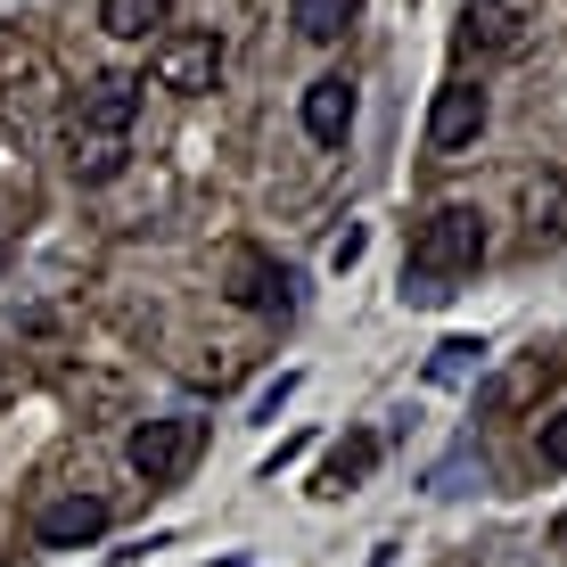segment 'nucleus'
<instances>
[{
    "label": "nucleus",
    "instance_id": "3",
    "mask_svg": "<svg viewBox=\"0 0 567 567\" xmlns=\"http://www.w3.org/2000/svg\"><path fill=\"white\" fill-rule=\"evenodd\" d=\"M156 91H173V100H206L214 83H223V33L214 25H189V33H156V58H148Z\"/></svg>",
    "mask_w": 567,
    "mask_h": 567
},
{
    "label": "nucleus",
    "instance_id": "15",
    "mask_svg": "<svg viewBox=\"0 0 567 567\" xmlns=\"http://www.w3.org/2000/svg\"><path fill=\"white\" fill-rule=\"evenodd\" d=\"M535 461H543V468H551V477H559V468H567V403H559V412H551V420H543V436H535Z\"/></svg>",
    "mask_w": 567,
    "mask_h": 567
},
{
    "label": "nucleus",
    "instance_id": "5",
    "mask_svg": "<svg viewBox=\"0 0 567 567\" xmlns=\"http://www.w3.org/2000/svg\"><path fill=\"white\" fill-rule=\"evenodd\" d=\"M543 33V0H461V42L477 58H518Z\"/></svg>",
    "mask_w": 567,
    "mask_h": 567
},
{
    "label": "nucleus",
    "instance_id": "2",
    "mask_svg": "<svg viewBox=\"0 0 567 567\" xmlns=\"http://www.w3.org/2000/svg\"><path fill=\"white\" fill-rule=\"evenodd\" d=\"M477 264H485V214H477V206H436V214L412 230V264H403V271L453 288L461 271H477Z\"/></svg>",
    "mask_w": 567,
    "mask_h": 567
},
{
    "label": "nucleus",
    "instance_id": "13",
    "mask_svg": "<svg viewBox=\"0 0 567 567\" xmlns=\"http://www.w3.org/2000/svg\"><path fill=\"white\" fill-rule=\"evenodd\" d=\"M485 370V346L477 338H444L436 354H427V386H468Z\"/></svg>",
    "mask_w": 567,
    "mask_h": 567
},
{
    "label": "nucleus",
    "instance_id": "1",
    "mask_svg": "<svg viewBox=\"0 0 567 567\" xmlns=\"http://www.w3.org/2000/svg\"><path fill=\"white\" fill-rule=\"evenodd\" d=\"M132 115H141V83H124V74H107V83L83 91V107L66 115V173L74 182H115L132 156Z\"/></svg>",
    "mask_w": 567,
    "mask_h": 567
},
{
    "label": "nucleus",
    "instance_id": "4",
    "mask_svg": "<svg viewBox=\"0 0 567 567\" xmlns=\"http://www.w3.org/2000/svg\"><path fill=\"white\" fill-rule=\"evenodd\" d=\"M206 453V420H189V412H173V420H141L132 427V444H124V461L141 468L148 485H173V477H189Z\"/></svg>",
    "mask_w": 567,
    "mask_h": 567
},
{
    "label": "nucleus",
    "instance_id": "17",
    "mask_svg": "<svg viewBox=\"0 0 567 567\" xmlns=\"http://www.w3.org/2000/svg\"><path fill=\"white\" fill-rule=\"evenodd\" d=\"M329 264H338V271H346V264H362V230H354V223L338 230V247H329Z\"/></svg>",
    "mask_w": 567,
    "mask_h": 567
},
{
    "label": "nucleus",
    "instance_id": "7",
    "mask_svg": "<svg viewBox=\"0 0 567 567\" xmlns=\"http://www.w3.org/2000/svg\"><path fill=\"white\" fill-rule=\"evenodd\" d=\"M288 288H297V280H288L264 247H230V297H239L247 312H288V305H297Z\"/></svg>",
    "mask_w": 567,
    "mask_h": 567
},
{
    "label": "nucleus",
    "instance_id": "14",
    "mask_svg": "<svg viewBox=\"0 0 567 567\" xmlns=\"http://www.w3.org/2000/svg\"><path fill=\"white\" fill-rule=\"evenodd\" d=\"M297 33L305 42H346V25H354V0H297Z\"/></svg>",
    "mask_w": 567,
    "mask_h": 567
},
{
    "label": "nucleus",
    "instance_id": "16",
    "mask_svg": "<svg viewBox=\"0 0 567 567\" xmlns=\"http://www.w3.org/2000/svg\"><path fill=\"white\" fill-rule=\"evenodd\" d=\"M288 395H297V379H271L264 395H256V420H280V403H288Z\"/></svg>",
    "mask_w": 567,
    "mask_h": 567
},
{
    "label": "nucleus",
    "instance_id": "6",
    "mask_svg": "<svg viewBox=\"0 0 567 567\" xmlns=\"http://www.w3.org/2000/svg\"><path fill=\"white\" fill-rule=\"evenodd\" d=\"M33 535H42L50 551H83V543L107 535V502L100 494H58V502L33 511Z\"/></svg>",
    "mask_w": 567,
    "mask_h": 567
},
{
    "label": "nucleus",
    "instance_id": "18",
    "mask_svg": "<svg viewBox=\"0 0 567 567\" xmlns=\"http://www.w3.org/2000/svg\"><path fill=\"white\" fill-rule=\"evenodd\" d=\"M370 567H395V551H370Z\"/></svg>",
    "mask_w": 567,
    "mask_h": 567
},
{
    "label": "nucleus",
    "instance_id": "20",
    "mask_svg": "<svg viewBox=\"0 0 567 567\" xmlns=\"http://www.w3.org/2000/svg\"><path fill=\"white\" fill-rule=\"evenodd\" d=\"M0 386H9V362H0Z\"/></svg>",
    "mask_w": 567,
    "mask_h": 567
},
{
    "label": "nucleus",
    "instance_id": "9",
    "mask_svg": "<svg viewBox=\"0 0 567 567\" xmlns=\"http://www.w3.org/2000/svg\"><path fill=\"white\" fill-rule=\"evenodd\" d=\"M305 132L321 148H346V132H354V83H346V74H321V83L305 91Z\"/></svg>",
    "mask_w": 567,
    "mask_h": 567
},
{
    "label": "nucleus",
    "instance_id": "8",
    "mask_svg": "<svg viewBox=\"0 0 567 567\" xmlns=\"http://www.w3.org/2000/svg\"><path fill=\"white\" fill-rule=\"evenodd\" d=\"M477 132H485V91L477 83H444L436 91V115H427V148L453 156V148L477 141Z\"/></svg>",
    "mask_w": 567,
    "mask_h": 567
},
{
    "label": "nucleus",
    "instance_id": "12",
    "mask_svg": "<svg viewBox=\"0 0 567 567\" xmlns=\"http://www.w3.org/2000/svg\"><path fill=\"white\" fill-rule=\"evenodd\" d=\"M165 17H173V0H100V25L115 33V42H148Z\"/></svg>",
    "mask_w": 567,
    "mask_h": 567
},
{
    "label": "nucleus",
    "instance_id": "10",
    "mask_svg": "<svg viewBox=\"0 0 567 567\" xmlns=\"http://www.w3.org/2000/svg\"><path fill=\"white\" fill-rule=\"evenodd\" d=\"M526 239H567V165H551V173H535V182H526Z\"/></svg>",
    "mask_w": 567,
    "mask_h": 567
},
{
    "label": "nucleus",
    "instance_id": "19",
    "mask_svg": "<svg viewBox=\"0 0 567 567\" xmlns=\"http://www.w3.org/2000/svg\"><path fill=\"white\" fill-rule=\"evenodd\" d=\"M0 264H9V239H0Z\"/></svg>",
    "mask_w": 567,
    "mask_h": 567
},
{
    "label": "nucleus",
    "instance_id": "11",
    "mask_svg": "<svg viewBox=\"0 0 567 567\" xmlns=\"http://www.w3.org/2000/svg\"><path fill=\"white\" fill-rule=\"evenodd\" d=\"M379 468V436H338L321 453V477H312V494H354V485Z\"/></svg>",
    "mask_w": 567,
    "mask_h": 567
}]
</instances>
